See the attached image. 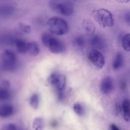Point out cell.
Returning <instances> with one entry per match:
<instances>
[{"label": "cell", "instance_id": "cell-4", "mask_svg": "<svg viewBox=\"0 0 130 130\" xmlns=\"http://www.w3.org/2000/svg\"><path fill=\"white\" fill-rule=\"evenodd\" d=\"M49 6L53 11L64 16L71 15L74 12L72 3L68 1H51L49 2Z\"/></svg>", "mask_w": 130, "mask_h": 130}, {"label": "cell", "instance_id": "cell-20", "mask_svg": "<svg viewBox=\"0 0 130 130\" xmlns=\"http://www.w3.org/2000/svg\"><path fill=\"white\" fill-rule=\"evenodd\" d=\"M18 29L22 33L28 34L31 31V27L27 24L20 23L18 25Z\"/></svg>", "mask_w": 130, "mask_h": 130}, {"label": "cell", "instance_id": "cell-21", "mask_svg": "<svg viewBox=\"0 0 130 130\" xmlns=\"http://www.w3.org/2000/svg\"><path fill=\"white\" fill-rule=\"evenodd\" d=\"M10 97V93L6 89L0 88V101L8 99Z\"/></svg>", "mask_w": 130, "mask_h": 130}, {"label": "cell", "instance_id": "cell-5", "mask_svg": "<svg viewBox=\"0 0 130 130\" xmlns=\"http://www.w3.org/2000/svg\"><path fill=\"white\" fill-rule=\"evenodd\" d=\"M1 60L2 69L5 71H13L16 67V56L10 50H6L2 54Z\"/></svg>", "mask_w": 130, "mask_h": 130}, {"label": "cell", "instance_id": "cell-25", "mask_svg": "<svg viewBox=\"0 0 130 130\" xmlns=\"http://www.w3.org/2000/svg\"><path fill=\"white\" fill-rule=\"evenodd\" d=\"M120 87L121 90H125L126 88V82L125 80H122L120 82Z\"/></svg>", "mask_w": 130, "mask_h": 130}, {"label": "cell", "instance_id": "cell-7", "mask_svg": "<svg viewBox=\"0 0 130 130\" xmlns=\"http://www.w3.org/2000/svg\"><path fill=\"white\" fill-rule=\"evenodd\" d=\"M48 82L55 88L57 92L63 91L66 85V78L63 74L53 73L49 77Z\"/></svg>", "mask_w": 130, "mask_h": 130}, {"label": "cell", "instance_id": "cell-3", "mask_svg": "<svg viewBox=\"0 0 130 130\" xmlns=\"http://www.w3.org/2000/svg\"><path fill=\"white\" fill-rule=\"evenodd\" d=\"M93 15L96 22L102 27H111L114 25L113 15L107 9H99L94 10Z\"/></svg>", "mask_w": 130, "mask_h": 130}, {"label": "cell", "instance_id": "cell-8", "mask_svg": "<svg viewBox=\"0 0 130 130\" xmlns=\"http://www.w3.org/2000/svg\"><path fill=\"white\" fill-rule=\"evenodd\" d=\"M113 89V80L110 77H106L102 81L101 84V91L105 94L110 93Z\"/></svg>", "mask_w": 130, "mask_h": 130}, {"label": "cell", "instance_id": "cell-22", "mask_svg": "<svg viewBox=\"0 0 130 130\" xmlns=\"http://www.w3.org/2000/svg\"><path fill=\"white\" fill-rule=\"evenodd\" d=\"M1 130H22L14 123H7L4 125Z\"/></svg>", "mask_w": 130, "mask_h": 130}, {"label": "cell", "instance_id": "cell-19", "mask_svg": "<svg viewBox=\"0 0 130 130\" xmlns=\"http://www.w3.org/2000/svg\"><path fill=\"white\" fill-rule=\"evenodd\" d=\"M74 44L79 48H82L85 45V40L82 36H77L74 40Z\"/></svg>", "mask_w": 130, "mask_h": 130}, {"label": "cell", "instance_id": "cell-12", "mask_svg": "<svg viewBox=\"0 0 130 130\" xmlns=\"http://www.w3.org/2000/svg\"><path fill=\"white\" fill-rule=\"evenodd\" d=\"M40 52V49L38 45L35 42H30L27 43L26 53L32 56H37Z\"/></svg>", "mask_w": 130, "mask_h": 130}, {"label": "cell", "instance_id": "cell-9", "mask_svg": "<svg viewBox=\"0 0 130 130\" xmlns=\"http://www.w3.org/2000/svg\"><path fill=\"white\" fill-rule=\"evenodd\" d=\"M90 44L93 49L98 50H103L105 47V43L103 38L99 35L92 36L90 39Z\"/></svg>", "mask_w": 130, "mask_h": 130}, {"label": "cell", "instance_id": "cell-10", "mask_svg": "<svg viewBox=\"0 0 130 130\" xmlns=\"http://www.w3.org/2000/svg\"><path fill=\"white\" fill-rule=\"evenodd\" d=\"M14 112V107L9 104H4L0 106V117L7 118L13 114Z\"/></svg>", "mask_w": 130, "mask_h": 130}, {"label": "cell", "instance_id": "cell-2", "mask_svg": "<svg viewBox=\"0 0 130 130\" xmlns=\"http://www.w3.org/2000/svg\"><path fill=\"white\" fill-rule=\"evenodd\" d=\"M47 25L49 31L53 34L61 36L67 33L69 25L67 21L59 17H52L48 19Z\"/></svg>", "mask_w": 130, "mask_h": 130}, {"label": "cell", "instance_id": "cell-13", "mask_svg": "<svg viewBox=\"0 0 130 130\" xmlns=\"http://www.w3.org/2000/svg\"><path fill=\"white\" fill-rule=\"evenodd\" d=\"M121 109L123 113V116L126 121L129 120V101L127 99H125L122 101L121 104Z\"/></svg>", "mask_w": 130, "mask_h": 130}, {"label": "cell", "instance_id": "cell-26", "mask_svg": "<svg viewBox=\"0 0 130 130\" xmlns=\"http://www.w3.org/2000/svg\"><path fill=\"white\" fill-rule=\"evenodd\" d=\"M124 18L126 21V22L128 24H129V22H130V15L129 13L128 12L125 14L124 15Z\"/></svg>", "mask_w": 130, "mask_h": 130}, {"label": "cell", "instance_id": "cell-23", "mask_svg": "<svg viewBox=\"0 0 130 130\" xmlns=\"http://www.w3.org/2000/svg\"><path fill=\"white\" fill-rule=\"evenodd\" d=\"M74 112L78 115L81 116L84 114V109L82 106L79 103H76L73 106Z\"/></svg>", "mask_w": 130, "mask_h": 130}, {"label": "cell", "instance_id": "cell-18", "mask_svg": "<svg viewBox=\"0 0 130 130\" xmlns=\"http://www.w3.org/2000/svg\"><path fill=\"white\" fill-rule=\"evenodd\" d=\"M43 127V120L40 117L35 118L32 122V128L34 130H42Z\"/></svg>", "mask_w": 130, "mask_h": 130}, {"label": "cell", "instance_id": "cell-17", "mask_svg": "<svg viewBox=\"0 0 130 130\" xmlns=\"http://www.w3.org/2000/svg\"><path fill=\"white\" fill-rule=\"evenodd\" d=\"M129 34H126L124 35L121 40L122 46L124 50L126 51H129Z\"/></svg>", "mask_w": 130, "mask_h": 130}, {"label": "cell", "instance_id": "cell-11", "mask_svg": "<svg viewBox=\"0 0 130 130\" xmlns=\"http://www.w3.org/2000/svg\"><path fill=\"white\" fill-rule=\"evenodd\" d=\"M82 27L87 34L93 36L95 30V27L93 23L88 19H84L82 23Z\"/></svg>", "mask_w": 130, "mask_h": 130}, {"label": "cell", "instance_id": "cell-24", "mask_svg": "<svg viewBox=\"0 0 130 130\" xmlns=\"http://www.w3.org/2000/svg\"><path fill=\"white\" fill-rule=\"evenodd\" d=\"M13 12L12 8L9 6H4L0 8V13L4 15H8Z\"/></svg>", "mask_w": 130, "mask_h": 130}, {"label": "cell", "instance_id": "cell-1", "mask_svg": "<svg viewBox=\"0 0 130 130\" xmlns=\"http://www.w3.org/2000/svg\"><path fill=\"white\" fill-rule=\"evenodd\" d=\"M41 40L43 44L52 53L60 54L66 49L64 43L50 34L44 33L42 35Z\"/></svg>", "mask_w": 130, "mask_h": 130}, {"label": "cell", "instance_id": "cell-27", "mask_svg": "<svg viewBox=\"0 0 130 130\" xmlns=\"http://www.w3.org/2000/svg\"><path fill=\"white\" fill-rule=\"evenodd\" d=\"M111 130H120L115 124H112L111 125Z\"/></svg>", "mask_w": 130, "mask_h": 130}, {"label": "cell", "instance_id": "cell-6", "mask_svg": "<svg viewBox=\"0 0 130 130\" xmlns=\"http://www.w3.org/2000/svg\"><path fill=\"white\" fill-rule=\"evenodd\" d=\"M88 59L91 64L96 69H102L105 63V57L99 50L92 49L88 53Z\"/></svg>", "mask_w": 130, "mask_h": 130}, {"label": "cell", "instance_id": "cell-16", "mask_svg": "<svg viewBox=\"0 0 130 130\" xmlns=\"http://www.w3.org/2000/svg\"><path fill=\"white\" fill-rule=\"evenodd\" d=\"M29 104L31 107L34 109H37L38 108L39 105V95L38 93H35L30 96Z\"/></svg>", "mask_w": 130, "mask_h": 130}, {"label": "cell", "instance_id": "cell-15", "mask_svg": "<svg viewBox=\"0 0 130 130\" xmlns=\"http://www.w3.org/2000/svg\"><path fill=\"white\" fill-rule=\"evenodd\" d=\"M17 51L20 53H26L27 43L21 39H16L14 42Z\"/></svg>", "mask_w": 130, "mask_h": 130}, {"label": "cell", "instance_id": "cell-14", "mask_svg": "<svg viewBox=\"0 0 130 130\" xmlns=\"http://www.w3.org/2000/svg\"><path fill=\"white\" fill-rule=\"evenodd\" d=\"M123 63V57L122 54L118 53L115 56L112 63L113 69L115 70H117L121 68Z\"/></svg>", "mask_w": 130, "mask_h": 130}]
</instances>
